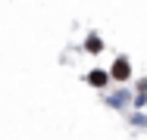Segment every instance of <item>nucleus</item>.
Instances as JSON below:
<instances>
[{"label": "nucleus", "instance_id": "nucleus-1", "mask_svg": "<svg viewBox=\"0 0 147 140\" xmlns=\"http://www.w3.org/2000/svg\"><path fill=\"white\" fill-rule=\"evenodd\" d=\"M128 78H131V62H128L125 56H116V62H113V69H110V81L125 84Z\"/></svg>", "mask_w": 147, "mask_h": 140}, {"label": "nucleus", "instance_id": "nucleus-2", "mask_svg": "<svg viewBox=\"0 0 147 140\" xmlns=\"http://www.w3.org/2000/svg\"><path fill=\"white\" fill-rule=\"evenodd\" d=\"M85 81H88L91 87H97V90H103V87L110 84V72H103V69H91Z\"/></svg>", "mask_w": 147, "mask_h": 140}, {"label": "nucleus", "instance_id": "nucleus-3", "mask_svg": "<svg viewBox=\"0 0 147 140\" xmlns=\"http://www.w3.org/2000/svg\"><path fill=\"white\" fill-rule=\"evenodd\" d=\"M128 100H131V93H128V90H116V93H110V97H107V106H110V109H125V106H128Z\"/></svg>", "mask_w": 147, "mask_h": 140}, {"label": "nucleus", "instance_id": "nucleus-4", "mask_svg": "<svg viewBox=\"0 0 147 140\" xmlns=\"http://www.w3.org/2000/svg\"><path fill=\"white\" fill-rule=\"evenodd\" d=\"M85 50H88V53H103V41H100L97 34H88V41H85Z\"/></svg>", "mask_w": 147, "mask_h": 140}, {"label": "nucleus", "instance_id": "nucleus-5", "mask_svg": "<svg viewBox=\"0 0 147 140\" xmlns=\"http://www.w3.org/2000/svg\"><path fill=\"white\" fill-rule=\"evenodd\" d=\"M131 125H135V128H147V115L135 112V115H131Z\"/></svg>", "mask_w": 147, "mask_h": 140}, {"label": "nucleus", "instance_id": "nucleus-6", "mask_svg": "<svg viewBox=\"0 0 147 140\" xmlns=\"http://www.w3.org/2000/svg\"><path fill=\"white\" fill-rule=\"evenodd\" d=\"M138 93H147V78H141V81H138Z\"/></svg>", "mask_w": 147, "mask_h": 140}]
</instances>
